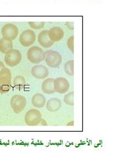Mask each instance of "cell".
<instances>
[{
	"label": "cell",
	"mask_w": 127,
	"mask_h": 156,
	"mask_svg": "<svg viewBox=\"0 0 127 156\" xmlns=\"http://www.w3.org/2000/svg\"><path fill=\"white\" fill-rule=\"evenodd\" d=\"M40 125L42 126H46L47 125V123H46V121H45L44 119H42V121H41L40 123Z\"/></svg>",
	"instance_id": "obj_24"
},
{
	"label": "cell",
	"mask_w": 127,
	"mask_h": 156,
	"mask_svg": "<svg viewBox=\"0 0 127 156\" xmlns=\"http://www.w3.org/2000/svg\"><path fill=\"white\" fill-rule=\"evenodd\" d=\"M42 119V115L40 111L36 109H32L26 113L24 121L28 126H38Z\"/></svg>",
	"instance_id": "obj_4"
},
{
	"label": "cell",
	"mask_w": 127,
	"mask_h": 156,
	"mask_svg": "<svg viewBox=\"0 0 127 156\" xmlns=\"http://www.w3.org/2000/svg\"><path fill=\"white\" fill-rule=\"evenodd\" d=\"M29 25L32 28L36 30H39L43 28L45 25L44 22H29L28 23Z\"/></svg>",
	"instance_id": "obj_20"
},
{
	"label": "cell",
	"mask_w": 127,
	"mask_h": 156,
	"mask_svg": "<svg viewBox=\"0 0 127 156\" xmlns=\"http://www.w3.org/2000/svg\"><path fill=\"white\" fill-rule=\"evenodd\" d=\"M66 25L70 30H73V23H67Z\"/></svg>",
	"instance_id": "obj_22"
},
{
	"label": "cell",
	"mask_w": 127,
	"mask_h": 156,
	"mask_svg": "<svg viewBox=\"0 0 127 156\" xmlns=\"http://www.w3.org/2000/svg\"><path fill=\"white\" fill-rule=\"evenodd\" d=\"M45 53H46L45 61L48 67L57 68L60 66L62 63V56L58 51L49 50L45 51Z\"/></svg>",
	"instance_id": "obj_3"
},
{
	"label": "cell",
	"mask_w": 127,
	"mask_h": 156,
	"mask_svg": "<svg viewBox=\"0 0 127 156\" xmlns=\"http://www.w3.org/2000/svg\"><path fill=\"white\" fill-rule=\"evenodd\" d=\"M65 33L63 30L59 27H54L48 30V36L54 42H59L64 37Z\"/></svg>",
	"instance_id": "obj_11"
},
{
	"label": "cell",
	"mask_w": 127,
	"mask_h": 156,
	"mask_svg": "<svg viewBox=\"0 0 127 156\" xmlns=\"http://www.w3.org/2000/svg\"><path fill=\"white\" fill-rule=\"evenodd\" d=\"M26 99L22 95L16 94L11 98L10 100V105L13 112L16 114L21 113L26 105Z\"/></svg>",
	"instance_id": "obj_6"
},
{
	"label": "cell",
	"mask_w": 127,
	"mask_h": 156,
	"mask_svg": "<svg viewBox=\"0 0 127 156\" xmlns=\"http://www.w3.org/2000/svg\"><path fill=\"white\" fill-rule=\"evenodd\" d=\"M46 106V109L49 112L51 113H55L58 112L61 109V106H62V103H61V101L58 99V98H53L47 101Z\"/></svg>",
	"instance_id": "obj_13"
},
{
	"label": "cell",
	"mask_w": 127,
	"mask_h": 156,
	"mask_svg": "<svg viewBox=\"0 0 127 156\" xmlns=\"http://www.w3.org/2000/svg\"><path fill=\"white\" fill-rule=\"evenodd\" d=\"M13 48L12 40H7L5 38H2L0 40V51L5 54V53Z\"/></svg>",
	"instance_id": "obj_16"
},
{
	"label": "cell",
	"mask_w": 127,
	"mask_h": 156,
	"mask_svg": "<svg viewBox=\"0 0 127 156\" xmlns=\"http://www.w3.org/2000/svg\"><path fill=\"white\" fill-rule=\"evenodd\" d=\"M54 87L55 92L59 94H65L69 91V88H70V84L65 78L59 77L54 79Z\"/></svg>",
	"instance_id": "obj_9"
},
{
	"label": "cell",
	"mask_w": 127,
	"mask_h": 156,
	"mask_svg": "<svg viewBox=\"0 0 127 156\" xmlns=\"http://www.w3.org/2000/svg\"><path fill=\"white\" fill-rule=\"evenodd\" d=\"M46 104V99L42 94H36L32 98V104L36 108H42Z\"/></svg>",
	"instance_id": "obj_14"
},
{
	"label": "cell",
	"mask_w": 127,
	"mask_h": 156,
	"mask_svg": "<svg viewBox=\"0 0 127 156\" xmlns=\"http://www.w3.org/2000/svg\"><path fill=\"white\" fill-rule=\"evenodd\" d=\"M22 61V55L20 51L12 50L8 51L5 55V62L8 66L13 67L18 65Z\"/></svg>",
	"instance_id": "obj_5"
},
{
	"label": "cell",
	"mask_w": 127,
	"mask_h": 156,
	"mask_svg": "<svg viewBox=\"0 0 127 156\" xmlns=\"http://www.w3.org/2000/svg\"><path fill=\"white\" fill-rule=\"evenodd\" d=\"M18 34V27L14 24H5L2 28V35L5 39L13 41L17 38Z\"/></svg>",
	"instance_id": "obj_7"
},
{
	"label": "cell",
	"mask_w": 127,
	"mask_h": 156,
	"mask_svg": "<svg viewBox=\"0 0 127 156\" xmlns=\"http://www.w3.org/2000/svg\"><path fill=\"white\" fill-rule=\"evenodd\" d=\"M63 101L68 105H74V92H71L65 96Z\"/></svg>",
	"instance_id": "obj_19"
},
{
	"label": "cell",
	"mask_w": 127,
	"mask_h": 156,
	"mask_svg": "<svg viewBox=\"0 0 127 156\" xmlns=\"http://www.w3.org/2000/svg\"><path fill=\"white\" fill-rule=\"evenodd\" d=\"M46 53L42 48L38 46H32L27 51V58L33 64H38L45 60Z\"/></svg>",
	"instance_id": "obj_2"
},
{
	"label": "cell",
	"mask_w": 127,
	"mask_h": 156,
	"mask_svg": "<svg viewBox=\"0 0 127 156\" xmlns=\"http://www.w3.org/2000/svg\"><path fill=\"white\" fill-rule=\"evenodd\" d=\"M54 79L49 78L42 83V90L44 93L47 94H51L55 93L54 87Z\"/></svg>",
	"instance_id": "obj_15"
},
{
	"label": "cell",
	"mask_w": 127,
	"mask_h": 156,
	"mask_svg": "<svg viewBox=\"0 0 127 156\" xmlns=\"http://www.w3.org/2000/svg\"><path fill=\"white\" fill-rule=\"evenodd\" d=\"M65 72L66 73L67 75L69 76H74V60H69L67 62L65 63Z\"/></svg>",
	"instance_id": "obj_18"
},
{
	"label": "cell",
	"mask_w": 127,
	"mask_h": 156,
	"mask_svg": "<svg viewBox=\"0 0 127 156\" xmlns=\"http://www.w3.org/2000/svg\"><path fill=\"white\" fill-rule=\"evenodd\" d=\"M13 84L15 87L19 90H21L24 88L26 84V80L22 76H17L15 77L13 80Z\"/></svg>",
	"instance_id": "obj_17"
},
{
	"label": "cell",
	"mask_w": 127,
	"mask_h": 156,
	"mask_svg": "<svg viewBox=\"0 0 127 156\" xmlns=\"http://www.w3.org/2000/svg\"><path fill=\"white\" fill-rule=\"evenodd\" d=\"M38 41L40 46L44 48H50L54 44L49 38L48 30H46L40 32L38 36Z\"/></svg>",
	"instance_id": "obj_12"
},
{
	"label": "cell",
	"mask_w": 127,
	"mask_h": 156,
	"mask_svg": "<svg viewBox=\"0 0 127 156\" xmlns=\"http://www.w3.org/2000/svg\"><path fill=\"white\" fill-rule=\"evenodd\" d=\"M11 73L9 69L3 68L0 72V94L7 93L11 88Z\"/></svg>",
	"instance_id": "obj_1"
},
{
	"label": "cell",
	"mask_w": 127,
	"mask_h": 156,
	"mask_svg": "<svg viewBox=\"0 0 127 156\" xmlns=\"http://www.w3.org/2000/svg\"><path fill=\"white\" fill-rule=\"evenodd\" d=\"M5 67V65H4V63L2 62V61H0V72H1L2 71V69Z\"/></svg>",
	"instance_id": "obj_23"
},
{
	"label": "cell",
	"mask_w": 127,
	"mask_h": 156,
	"mask_svg": "<svg viewBox=\"0 0 127 156\" xmlns=\"http://www.w3.org/2000/svg\"><path fill=\"white\" fill-rule=\"evenodd\" d=\"M67 126H73L74 125V121H71L69 123H68V124L67 125Z\"/></svg>",
	"instance_id": "obj_25"
},
{
	"label": "cell",
	"mask_w": 127,
	"mask_h": 156,
	"mask_svg": "<svg viewBox=\"0 0 127 156\" xmlns=\"http://www.w3.org/2000/svg\"><path fill=\"white\" fill-rule=\"evenodd\" d=\"M36 38L35 32L30 29L23 31L19 37V42L23 46L29 47L33 44Z\"/></svg>",
	"instance_id": "obj_8"
},
{
	"label": "cell",
	"mask_w": 127,
	"mask_h": 156,
	"mask_svg": "<svg viewBox=\"0 0 127 156\" xmlns=\"http://www.w3.org/2000/svg\"><path fill=\"white\" fill-rule=\"evenodd\" d=\"M32 75L37 79L42 80L49 75V71L46 67L42 65H36L31 69Z\"/></svg>",
	"instance_id": "obj_10"
},
{
	"label": "cell",
	"mask_w": 127,
	"mask_h": 156,
	"mask_svg": "<svg viewBox=\"0 0 127 156\" xmlns=\"http://www.w3.org/2000/svg\"><path fill=\"white\" fill-rule=\"evenodd\" d=\"M67 44L69 50L71 51L72 53H74V36H71L67 40Z\"/></svg>",
	"instance_id": "obj_21"
}]
</instances>
